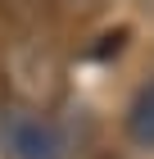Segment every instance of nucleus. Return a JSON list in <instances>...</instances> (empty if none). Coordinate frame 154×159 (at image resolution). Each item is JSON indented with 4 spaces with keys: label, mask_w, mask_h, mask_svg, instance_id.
Listing matches in <instances>:
<instances>
[{
    "label": "nucleus",
    "mask_w": 154,
    "mask_h": 159,
    "mask_svg": "<svg viewBox=\"0 0 154 159\" xmlns=\"http://www.w3.org/2000/svg\"><path fill=\"white\" fill-rule=\"evenodd\" d=\"M0 150L9 159H64V132L36 109H14L0 114Z\"/></svg>",
    "instance_id": "1"
},
{
    "label": "nucleus",
    "mask_w": 154,
    "mask_h": 159,
    "mask_svg": "<svg viewBox=\"0 0 154 159\" xmlns=\"http://www.w3.org/2000/svg\"><path fill=\"white\" fill-rule=\"evenodd\" d=\"M127 136L136 146H154V77L131 96V109H127Z\"/></svg>",
    "instance_id": "2"
},
{
    "label": "nucleus",
    "mask_w": 154,
    "mask_h": 159,
    "mask_svg": "<svg viewBox=\"0 0 154 159\" xmlns=\"http://www.w3.org/2000/svg\"><path fill=\"white\" fill-rule=\"evenodd\" d=\"M14 5H46V0H14Z\"/></svg>",
    "instance_id": "3"
},
{
    "label": "nucleus",
    "mask_w": 154,
    "mask_h": 159,
    "mask_svg": "<svg viewBox=\"0 0 154 159\" xmlns=\"http://www.w3.org/2000/svg\"><path fill=\"white\" fill-rule=\"evenodd\" d=\"M104 159H122V155H104Z\"/></svg>",
    "instance_id": "4"
}]
</instances>
